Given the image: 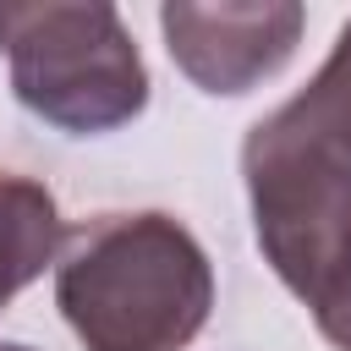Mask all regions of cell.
Instances as JSON below:
<instances>
[{
	"label": "cell",
	"instance_id": "8992f818",
	"mask_svg": "<svg viewBox=\"0 0 351 351\" xmlns=\"http://www.w3.org/2000/svg\"><path fill=\"white\" fill-rule=\"evenodd\" d=\"M285 115L307 137H318L340 165H351V22L340 27V38H335L329 60L318 66V77L285 104Z\"/></svg>",
	"mask_w": 351,
	"mask_h": 351
},
{
	"label": "cell",
	"instance_id": "7a4b0ae2",
	"mask_svg": "<svg viewBox=\"0 0 351 351\" xmlns=\"http://www.w3.org/2000/svg\"><path fill=\"white\" fill-rule=\"evenodd\" d=\"M0 49L16 104L71 137L115 132L148 104V66L104 0L0 5Z\"/></svg>",
	"mask_w": 351,
	"mask_h": 351
},
{
	"label": "cell",
	"instance_id": "52a82bcc",
	"mask_svg": "<svg viewBox=\"0 0 351 351\" xmlns=\"http://www.w3.org/2000/svg\"><path fill=\"white\" fill-rule=\"evenodd\" d=\"M313 318H318V329H324V340H329V346L351 351V285H340V291H335Z\"/></svg>",
	"mask_w": 351,
	"mask_h": 351
},
{
	"label": "cell",
	"instance_id": "277c9868",
	"mask_svg": "<svg viewBox=\"0 0 351 351\" xmlns=\"http://www.w3.org/2000/svg\"><path fill=\"white\" fill-rule=\"evenodd\" d=\"M307 11L296 0H258V5H165V49L203 93H247L274 77L302 44Z\"/></svg>",
	"mask_w": 351,
	"mask_h": 351
},
{
	"label": "cell",
	"instance_id": "ba28073f",
	"mask_svg": "<svg viewBox=\"0 0 351 351\" xmlns=\"http://www.w3.org/2000/svg\"><path fill=\"white\" fill-rule=\"evenodd\" d=\"M0 351H27V346H11V340H0Z\"/></svg>",
	"mask_w": 351,
	"mask_h": 351
},
{
	"label": "cell",
	"instance_id": "5b68a950",
	"mask_svg": "<svg viewBox=\"0 0 351 351\" xmlns=\"http://www.w3.org/2000/svg\"><path fill=\"white\" fill-rule=\"evenodd\" d=\"M60 247H66V225L49 186L33 176L0 170V307L22 285H33Z\"/></svg>",
	"mask_w": 351,
	"mask_h": 351
},
{
	"label": "cell",
	"instance_id": "3957f363",
	"mask_svg": "<svg viewBox=\"0 0 351 351\" xmlns=\"http://www.w3.org/2000/svg\"><path fill=\"white\" fill-rule=\"evenodd\" d=\"M252 230L280 285L313 313L351 285V165L307 137L285 104L241 143Z\"/></svg>",
	"mask_w": 351,
	"mask_h": 351
},
{
	"label": "cell",
	"instance_id": "6da1fadb",
	"mask_svg": "<svg viewBox=\"0 0 351 351\" xmlns=\"http://www.w3.org/2000/svg\"><path fill=\"white\" fill-rule=\"evenodd\" d=\"M55 307L88 351H186L208 324L214 269L176 214H99L66 230Z\"/></svg>",
	"mask_w": 351,
	"mask_h": 351
}]
</instances>
